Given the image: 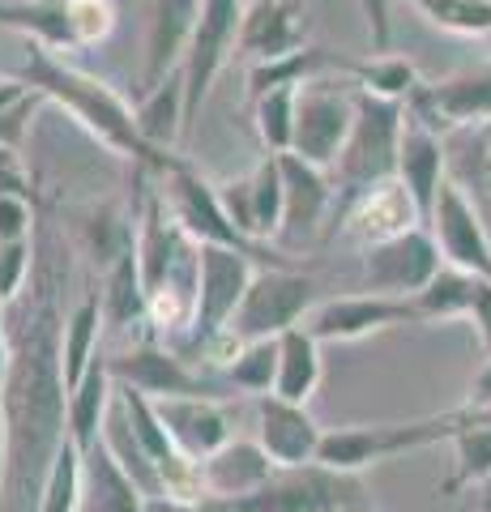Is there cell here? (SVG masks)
I'll use <instances>...</instances> for the list:
<instances>
[{
	"label": "cell",
	"mask_w": 491,
	"mask_h": 512,
	"mask_svg": "<svg viewBox=\"0 0 491 512\" xmlns=\"http://www.w3.org/2000/svg\"><path fill=\"white\" fill-rule=\"evenodd\" d=\"M39 261L26 295L9 303L13 316L9 380L0 393V440H5L9 512H35L43 478L60 444L69 440V389H65V320H60V269L65 248L52 227L39 235ZM0 316V320H5Z\"/></svg>",
	"instance_id": "6da1fadb"
},
{
	"label": "cell",
	"mask_w": 491,
	"mask_h": 512,
	"mask_svg": "<svg viewBox=\"0 0 491 512\" xmlns=\"http://www.w3.org/2000/svg\"><path fill=\"white\" fill-rule=\"evenodd\" d=\"M22 82L30 90H39L47 103H56L60 111H69V116L82 124L86 133L99 141V146H107L120 158H129L133 171L167 175L171 167L180 163V154L158 150L154 141L141 133L137 107H129L107 82H99V77H90L82 69H73V64H65L56 52H47V47L30 43Z\"/></svg>",
	"instance_id": "7a4b0ae2"
},
{
	"label": "cell",
	"mask_w": 491,
	"mask_h": 512,
	"mask_svg": "<svg viewBox=\"0 0 491 512\" xmlns=\"http://www.w3.org/2000/svg\"><path fill=\"white\" fill-rule=\"evenodd\" d=\"M402 128H406V103L380 99V94L355 86V128H351V137H346L338 163L329 167V180H334V214H329L325 239H334L342 231V218L351 214V205L363 192H372L385 180H398Z\"/></svg>",
	"instance_id": "3957f363"
},
{
	"label": "cell",
	"mask_w": 491,
	"mask_h": 512,
	"mask_svg": "<svg viewBox=\"0 0 491 512\" xmlns=\"http://www.w3.org/2000/svg\"><path fill=\"white\" fill-rule=\"evenodd\" d=\"M470 423V406H457L445 414H427V419H406V423H355V427H334L321 440V457L325 466L346 470V474H363L376 461H393L419 448H432L440 440H453L457 431Z\"/></svg>",
	"instance_id": "277c9868"
},
{
	"label": "cell",
	"mask_w": 491,
	"mask_h": 512,
	"mask_svg": "<svg viewBox=\"0 0 491 512\" xmlns=\"http://www.w3.org/2000/svg\"><path fill=\"white\" fill-rule=\"evenodd\" d=\"M231 512H376V500L363 474L334 470L325 461L308 466H278L274 478L244 495V500L223 504Z\"/></svg>",
	"instance_id": "5b68a950"
},
{
	"label": "cell",
	"mask_w": 491,
	"mask_h": 512,
	"mask_svg": "<svg viewBox=\"0 0 491 512\" xmlns=\"http://www.w3.org/2000/svg\"><path fill=\"white\" fill-rule=\"evenodd\" d=\"M252 278H257V265L252 256L240 248H218V244H201V278H197V316L193 329L180 346H171L180 359H188L193 367H201V355L210 350L218 338L227 333L231 316L240 312V303L248 295Z\"/></svg>",
	"instance_id": "8992f818"
},
{
	"label": "cell",
	"mask_w": 491,
	"mask_h": 512,
	"mask_svg": "<svg viewBox=\"0 0 491 512\" xmlns=\"http://www.w3.org/2000/svg\"><path fill=\"white\" fill-rule=\"evenodd\" d=\"M316 303L321 299H316V282L308 274H295V269H282V265L257 269L240 312H235L227 325V338H235L240 346L282 338L287 329L304 325Z\"/></svg>",
	"instance_id": "52a82bcc"
},
{
	"label": "cell",
	"mask_w": 491,
	"mask_h": 512,
	"mask_svg": "<svg viewBox=\"0 0 491 512\" xmlns=\"http://www.w3.org/2000/svg\"><path fill=\"white\" fill-rule=\"evenodd\" d=\"M355 128V82L351 77H312L299 86V111H295V146L304 163L329 171L338 163V154L346 146Z\"/></svg>",
	"instance_id": "ba28073f"
},
{
	"label": "cell",
	"mask_w": 491,
	"mask_h": 512,
	"mask_svg": "<svg viewBox=\"0 0 491 512\" xmlns=\"http://www.w3.org/2000/svg\"><path fill=\"white\" fill-rule=\"evenodd\" d=\"M244 9H248L244 0H205L193 43H188L184 64H180V73H184V137L193 133L214 77L223 73V64L231 60L235 47H240Z\"/></svg>",
	"instance_id": "9c48e42d"
},
{
	"label": "cell",
	"mask_w": 491,
	"mask_h": 512,
	"mask_svg": "<svg viewBox=\"0 0 491 512\" xmlns=\"http://www.w3.org/2000/svg\"><path fill=\"white\" fill-rule=\"evenodd\" d=\"M406 111L436 128L440 137L491 124V60L436 77V82H419V90L406 99Z\"/></svg>",
	"instance_id": "30bf717a"
},
{
	"label": "cell",
	"mask_w": 491,
	"mask_h": 512,
	"mask_svg": "<svg viewBox=\"0 0 491 512\" xmlns=\"http://www.w3.org/2000/svg\"><path fill=\"white\" fill-rule=\"evenodd\" d=\"M445 269L436 239L427 227H415L398 239L363 248V291L393 295V299H415L427 282Z\"/></svg>",
	"instance_id": "8fae6325"
},
{
	"label": "cell",
	"mask_w": 491,
	"mask_h": 512,
	"mask_svg": "<svg viewBox=\"0 0 491 512\" xmlns=\"http://www.w3.org/2000/svg\"><path fill=\"white\" fill-rule=\"evenodd\" d=\"M158 184H163V197H167L171 218H176L180 227L197 239V244L240 248L248 256H257V244H248V239L235 231V222L227 218L223 201H218V188L210 180H201L188 158H180V163L171 167L167 175H158Z\"/></svg>",
	"instance_id": "7c38bea8"
},
{
	"label": "cell",
	"mask_w": 491,
	"mask_h": 512,
	"mask_svg": "<svg viewBox=\"0 0 491 512\" xmlns=\"http://www.w3.org/2000/svg\"><path fill=\"white\" fill-rule=\"evenodd\" d=\"M427 231H432L440 256L453 269H466V274H479L491 282V231L487 218L479 214V205L470 201V192L449 175L440 184L436 210L427 218Z\"/></svg>",
	"instance_id": "4fadbf2b"
},
{
	"label": "cell",
	"mask_w": 491,
	"mask_h": 512,
	"mask_svg": "<svg viewBox=\"0 0 491 512\" xmlns=\"http://www.w3.org/2000/svg\"><path fill=\"white\" fill-rule=\"evenodd\" d=\"M393 325H419L415 299H393V295H372V291L338 295V299H321L304 320V329L316 342H359Z\"/></svg>",
	"instance_id": "5bb4252c"
},
{
	"label": "cell",
	"mask_w": 491,
	"mask_h": 512,
	"mask_svg": "<svg viewBox=\"0 0 491 512\" xmlns=\"http://www.w3.org/2000/svg\"><path fill=\"white\" fill-rule=\"evenodd\" d=\"M112 363V380L129 384V389L146 393L150 402H163V397H218L214 384L201 376V367H193L188 359H180L171 346L141 338L133 350H124Z\"/></svg>",
	"instance_id": "9a60e30c"
},
{
	"label": "cell",
	"mask_w": 491,
	"mask_h": 512,
	"mask_svg": "<svg viewBox=\"0 0 491 512\" xmlns=\"http://www.w3.org/2000/svg\"><path fill=\"white\" fill-rule=\"evenodd\" d=\"M218 201H223L227 218L235 222L248 244H265V239H278L282 231V210H287V192H282V167L278 154H265L252 175L244 180H231L218 188Z\"/></svg>",
	"instance_id": "2e32d148"
},
{
	"label": "cell",
	"mask_w": 491,
	"mask_h": 512,
	"mask_svg": "<svg viewBox=\"0 0 491 512\" xmlns=\"http://www.w3.org/2000/svg\"><path fill=\"white\" fill-rule=\"evenodd\" d=\"M252 410H257V436L252 440L274 457V466H308V461L321 457L325 427L312 419L308 406H295L265 393V397H252Z\"/></svg>",
	"instance_id": "e0dca14e"
},
{
	"label": "cell",
	"mask_w": 491,
	"mask_h": 512,
	"mask_svg": "<svg viewBox=\"0 0 491 512\" xmlns=\"http://www.w3.org/2000/svg\"><path fill=\"white\" fill-rule=\"evenodd\" d=\"M282 167V192H287V210H282V244H299V239H312L316 231L329 227V214H334V180L329 171L304 163L299 154H278Z\"/></svg>",
	"instance_id": "ac0fdd59"
},
{
	"label": "cell",
	"mask_w": 491,
	"mask_h": 512,
	"mask_svg": "<svg viewBox=\"0 0 491 512\" xmlns=\"http://www.w3.org/2000/svg\"><path fill=\"white\" fill-rule=\"evenodd\" d=\"M205 0H154L146 26V73H141V94L163 86L171 73H180L184 52L193 43Z\"/></svg>",
	"instance_id": "d6986e66"
},
{
	"label": "cell",
	"mask_w": 491,
	"mask_h": 512,
	"mask_svg": "<svg viewBox=\"0 0 491 512\" xmlns=\"http://www.w3.org/2000/svg\"><path fill=\"white\" fill-rule=\"evenodd\" d=\"M158 419H163L171 444L180 448L188 461H201L214 457L218 448H223L231 436V414L223 410L218 397H163V402H154Z\"/></svg>",
	"instance_id": "ffe728a7"
},
{
	"label": "cell",
	"mask_w": 491,
	"mask_h": 512,
	"mask_svg": "<svg viewBox=\"0 0 491 512\" xmlns=\"http://www.w3.org/2000/svg\"><path fill=\"white\" fill-rule=\"evenodd\" d=\"M398 180L406 184V192L415 197L423 222L432 218L440 184L449 180V141L427 128L423 120H415L406 111V128H402V146H398Z\"/></svg>",
	"instance_id": "44dd1931"
},
{
	"label": "cell",
	"mask_w": 491,
	"mask_h": 512,
	"mask_svg": "<svg viewBox=\"0 0 491 512\" xmlns=\"http://www.w3.org/2000/svg\"><path fill=\"white\" fill-rule=\"evenodd\" d=\"M274 457L265 453L257 440H227L214 457L201 461V491L205 504H231L244 500V495L261 491L269 478H274Z\"/></svg>",
	"instance_id": "7402d4cb"
},
{
	"label": "cell",
	"mask_w": 491,
	"mask_h": 512,
	"mask_svg": "<svg viewBox=\"0 0 491 512\" xmlns=\"http://www.w3.org/2000/svg\"><path fill=\"white\" fill-rule=\"evenodd\" d=\"M415 227H427V222H423L419 205L406 192L402 180H385V184H376L372 192H363V197L351 205V214L342 218V231L351 239H359L363 248L385 244V239H398V235L415 231Z\"/></svg>",
	"instance_id": "603a6c76"
},
{
	"label": "cell",
	"mask_w": 491,
	"mask_h": 512,
	"mask_svg": "<svg viewBox=\"0 0 491 512\" xmlns=\"http://www.w3.org/2000/svg\"><path fill=\"white\" fill-rule=\"evenodd\" d=\"M308 47V22L299 0H252L240 26V52L257 60H282Z\"/></svg>",
	"instance_id": "cb8c5ba5"
},
{
	"label": "cell",
	"mask_w": 491,
	"mask_h": 512,
	"mask_svg": "<svg viewBox=\"0 0 491 512\" xmlns=\"http://www.w3.org/2000/svg\"><path fill=\"white\" fill-rule=\"evenodd\" d=\"M82 512H154L103 440L82 453Z\"/></svg>",
	"instance_id": "d4e9b609"
},
{
	"label": "cell",
	"mask_w": 491,
	"mask_h": 512,
	"mask_svg": "<svg viewBox=\"0 0 491 512\" xmlns=\"http://www.w3.org/2000/svg\"><path fill=\"white\" fill-rule=\"evenodd\" d=\"M0 26L18 30L47 52H82L73 30V0H0Z\"/></svg>",
	"instance_id": "484cf974"
},
{
	"label": "cell",
	"mask_w": 491,
	"mask_h": 512,
	"mask_svg": "<svg viewBox=\"0 0 491 512\" xmlns=\"http://www.w3.org/2000/svg\"><path fill=\"white\" fill-rule=\"evenodd\" d=\"M321 342L299 325L287 329L278 338V380H274V397L282 402H295V406H308L316 389H321Z\"/></svg>",
	"instance_id": "4316f807"
},
{
	"label": "cell",
	"mask_w": 491,
	"mask_h": 512,
	"mask_svg": "<svg viewBox=\"0 0 491 512\" xmlns=\"http://www.w3.org/2000/svg\"><path fill=\"white\" fill-rule=\"evenodd\" d=\"M449 444H453V470L436 491L457 495L470 487H487L491 483V406H470V423Z\"/></svg>",
	"instance_id": "83f0119b"
},
{
	"label": "cell",
	"mask_w": 491,
	"mask_h": 512,
	"mask_svg": "<svg viewBox=\"0 0 491 512\" xmlns=\"http://www.w3.org/2000/svg\"><path fill=\"white\" fill-rule=\"evenodd\" d=\"M112 402H116L112 363L99 355V359L90 363L86 380L69 393V440L82 448V453H86L90 444L103 440V423H107V410H112Z\"/></svg>",
	"instance_id": "f1b7e54d"
},
{
	"label": "cell",
	"mask_w": 491,
	"mask_h": 512,
	"mask_svg": "<svg viewBox=\"0 0 491 512\" xmlns=\"http://www.w3.org/2000/svg\"><path fill=\"white\" fill-rule=\"evenodd\" d=\"M449 141V175L470 192L479 214L491 218V124L462 128Z\"/></svg>",
	"instance_id": "f546056e"
},
{
	"label": "cell",
	"mask_w": 491,
	"mask_h": 512,
	"mask_svg": "<svg viewBox=\"0 0 491 512\" xmlns=\"http://www.w3.org/2000/svg\"><path fill=\"white\" fill-rule=\"evenodd\" d=\"M99 295H103V325H112V329L150 325V303H146V286H141V269H137V244L103 274Z\"/></svg>",
	"instance_id": "4dcf8cb0"
},
{
	"label": "cell",
	"mask_w": 491,
	"mask_h": 512,
	"mask_svg": "<svg viewBox=\"0 0 491 512\" xmlns=\"http://www.w3.org/2000/svg\"><path fill=\"white\" fill-rule=\"evenodd\" d=\"M99 329H103V295L90 291L65 316V389L69 393L86 380L90 363L99 359Z\"/></svg>",
	"instance_id": "1f68e13d"
},
{
	"label": "cell",
	"mask_w": 491,
	"mask_h": 512,
	"mask_svg": "<svg viewBox=\"0 0 491 512\" xmlns=\"http://www.w3.org/2000/svg\"><path fill=\"white\" fill-rule=\"evenodd\" d=\"M479 274H466V269L445 265L440 274L415 295V316L419 325H440V320H466L474 291H479Z\"/></svg>",
	"instance_id": "d6a6232c"
},
{
	"label": "cell",
	"mask_w": 491,
	"mask_h": 512,
	"mask_svg": "<svg viewBox=\"0 0 491 512\" xmlns=\"http://www.w3.org/2000/svg\"><path fill=\"white\" fill-rule=\"evenodd\" d=\"M137 120L158 150H171V141L184 137V73H171L163 86H154L150 94H141Z\"/></svg>",
	"instance_id": "836d02e7"
},
{
	"label": "cell",
	"mask_w": 491,
	"mask_h": 512,
	"mask_svg": "<svg viewBox=\"0 0 491 512\" xmlns=\"http://www.w3.org/2000/svg\"><path fill=\"white\" fill-rule=\"evenodd\" d=\"M252 120H257V137L269 154H291L295 146V111H299V86H278L252 99Z\"/></svg>",
	"instance_id": "e575fe53"
},
{
	"label": "cell",
	"mask_w": 491,
	"mask_h": 512,
	"mask_svg": "<svg viewBox=\"0 0 491 512\" xmlns=\"http://www.w3.org/2000/svg\"><path fill=\"white\" fill-rule=\"evenodd\" d=\"M223 380L231 384V389L252 393V397L274 393V380H278V338H269V342H244L223 363Z\"/></svg>",
	"instance_id": "d590c367"
},
{
	"label": "cell",
	"mask_w": 491,
	"mask_h": 512,
	"mask_svg": "<svg viewBox=\"0 0 491 512\" xmlns=\"http://www.w3.org/2000/svg\"><path fill=\"white\" fill-rule=\"evenodd\" d=\"M445 35L491 39V0H406Z\"/></svg>",
	"instance_id": "8d00e7d4"
},
{
	"label": "cell",
	"mask_w": 491,
	"mask_h": 512,
	"mask_svg": "<svg viewBox=\"0 0 491 512\" xmlns=\"http://www.w3.org/2000/svg\"><path fill=\"white\" fill-rule=\"evenodd\" d=\"M351 82L363 86V90H372V94H380V99L406 103L410 94L419 90V73H415V64H410V60L385 52V56L355 60V64H351Z\"/></svg>",
	"instance_id": "74e56055"
},
{
	"label": "cell",
	"mask_w": 491,
	"mask_h": 512,
	"mask_svg": "<svg viewBox=\"0 0 491 512\" xmlns=\"http://www.w3.org/2000/svg\"><path fill=\"white\" fill-rule=\"evenodd\" d=\"M35 512H82V448L73 440L60 444L52 470L43 478Z\"/></svg>",
	"instance_id": "f35d334b"
},
{
	"label": "cell",
	"mask_w": 491,
	"mask_h": 512,
	"mask_svg": "<svg viewBox=\"0 0 491 512\" xmlns=\"http://www.w3.org/2000/svg\"><path fill=\"white\" fill-rule=\"evenodd\" d=\"M116 26V5L112 0H73V30H77V43L94 47L112 35Z\"/></svg>",
	"instance_id": "ab89813d"
},
{
	"label": "cell",
	"mask_w": 491,
	"mask_h": 512,
	"mask_svg": "<svg viewBox=\"0 0 491 512\" xmlns=\"http://www.w3.org/2000/svg\"><path fill=\"white\" fill-rule=\"evenodd\" d=\"M43 103H47L43 94H39V90H30L22 103H13V107L0 111V150H18V154H22L26 128H30V120H35V111H39Z\"/></svg>",
	"instance_id": "60d3db41"
},
{
	"label": "cell",
	"mask_w": 491,
	"mask_h": 512,
	"mask_svg": "<svg viewBox=\"0 0 491 512\" xmlns=\"http://www.w3.org/2000/svg\"><path fill=\"white\" fill-rule=\"evenodd\" d=\"M35 231V197H0V244L30 239Z\"/></svg>",
	"instance_id": "b9f144b4"
},
{
	"label": "cell",
	"mask_w": 491,
	"mask_h": 512,
	"mask_svg": "<svg viewBox=\"0 0 491 512\" xmlns=\"http://www.w3.org/2000/svg\"><path fill=\"white\" fill-rule=\"evenodd\" d=\"M363 22H368V35H372V56H385L389 43H393V26H389V0H355Z\"/></svg>",
	"instance_id": "7bdbcfd3"
},
{
	"label": "cell",
	"mask_w": 491,
	"mask_h": 512,
	"mask_svg": "<svg viewBox=\"0 0 491 512\" xmlns=\"http://www.w3.org/2000/svg\"><path fill=\"white\" fill-rule=\"evenodd\" d=\"M0 197H35L30 171L22 167L18 150H0Z\"/></svg>",
	"instance_id": "ee69618b"
},
{
	"label": "cell",
	"mask_w": 491,
	"mask_h": 512,
	"mask_svg": "<svg viewBox=\"0 0 491 512\" xmlns=\"http://www.w3.org/2000/svg\"><path fill=\"white\" fill-rule=\"evenodd\" d=\"M466 406H491V355L483 359V367H479V372H474V380H470Z\"/></svg>",
	"instance_id": "f6af8a7d"
},
{
	"label": "cell",
	"mask_w": 491,
	"mask_h": 512,
	"mask_svg": "<svg viewBox=\"0 0 491 512\" xmlns=\"http://www.w3.org/2000/svg\"><path fill=\"white\" fill-rule=\"evenodd\" d=\"M30 94V86L22 82V77H0V111L13 107V103H22Z\"/></svg>",
	"instance_id": "bcb514c9"
},
{
	"label": "cell",
	"mask_w": 491,
	"mask_h": 512,
	"mask_svg": "<svg viewBox=\"0 0 491 512\" xmlns=\"http://www.w3.org/2000/svg\"><path fill=\"white\" fill-rule=\"evenodd\" d=\"M9 363H13V346H9L5 320H0V393H5V380H9Z\"/></svg>",
	"instance_id": "7dc6e473"
},
{
	"label": "cell",
	"mask_w": 491,
	"mask_h": 512,
	"mask_svg": "<svg viewBox=\"0 0 491 512\" xmlns=\"http://www.w3.org/2000/svg\"><path fill=\"white\" fill-rule=\"evenodd\" d=\"M0 512H9V487H5V440H0Z\"/></svg>",
	"instance_id": "c3c4849f"
},
{
	"label": "cell",
	"mask_w": 491,
	"mask_h": 512,
	"mask_svg": "<svg viewBox=\"0 0 491 512\" xmlns=\"http://www.w3.org/2000/svg\"><path fill=\"white\" fill-rule=\"evenodd\" d=\"M184 512H231V508H223V504H201V508H184Z\"/></svg>",
	"instance_id": "681fc988"
},
{
	"label": "cell",
	"mask_w": 491,
	"mask_h": 512,
	"mask_svg": "<svg viewBox=\"0 0 491 512\" xmlns=\"http://www.w3.org/2000/svg\"><path fill=\"white\" fill-rule=\"evenodd\" d=\"M0 312H5V303H0Z\"/></svg>",
	"instance_id": "f907efd6"
},
{
	"label": "cell",
	"mask_w": 491,
	"mask_h": 512,
	"mask_svg": "<svg viewBox=\"0 0 491 512\" xmlns=\"http://www.w3.org/2000/svg\"><path fill=\"white\" fill-rule=\"evenodd\" d=\"M244 5H252V0H244Z\"/></svg>",
	"instance_id": "816d5d0a"
},
{
	"label": "cell",
	"mask_w": 491,
	"mask_h": 512,
	"mask_svg": "<svg viewBox=\"0 0 491 512\" xmlns=\"http://www.w3.org/2000/svg\"><path fill=\"white\" fill-rule=\"evenodd\" d=\"M487 512H491V504H487Z\"/></svg>",
	"instance_id": "f5cc1de1"
},
{
	"label": "cell",
	"mask_w": 491,
	"mask_h": 512,
	"mask_svg": "<svg viewBox=\"0 0 491 512\" xmlns=\"http://www.w3.org/2000/svg\"><path fill=\"white\" fill-rule=\"evenodd\" d=\"M487 504H491V500H487Z\"/></svg>",
	"instance_id": "db71d44e"
}]
</instances>
